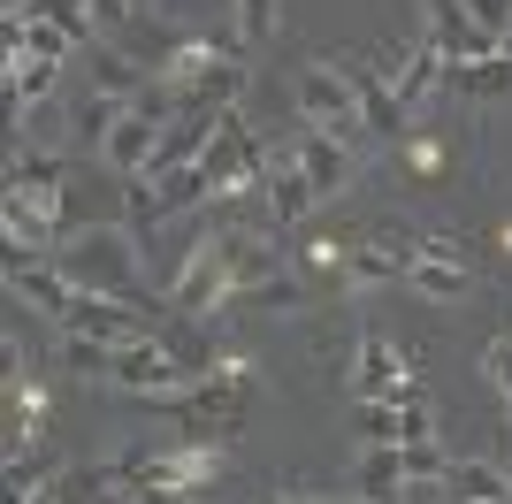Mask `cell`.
<instances>
[{
	"label": "cell",
	"mask_w": 512,
	"mask_h": 504,
	"mask_svg": "<svg viewBox=\"0 0 512 504\" xmlns=\"http://www.w3.org/2000/svg\"><path fill=\"white\" fill-rule=\"evenodd\" d=\"M138 230H77L62 237L54 252V268L77 283V291H100V298H130L138 306Z\"/></svg>",
	"instance_id": "cell-1"
},
{
	"label": "cell",
	"mask_w": 512,
	"mask_h": 504,
	"mask_svg": "<svg viewBox=\"0 0 512 504\" xmlns=\"http://www.w3.org/2000/svg\"><path fill=\"white\" fill-rule=\"evenodd\" d=\"M107 482L115 489H176V497H192V489L214 482V451L207 443H146V451H130V459L107 466Z\"/></svg>",
	"instance_id": "cell-2"
},
{
	"label": "cell",
	"mask_w": 512,
	"mask_h": 504,
	"mask_svg": "<svg viewBox=\"0 0 512 504\" xmlns=\"http://www.w3.org/2000/svg\"><path fill=\"white\" fill-rule=\"evenodd\" d=\"M199 168H207L214 199H222V191H268L260 138L245 130V115H237V107H222V123H214V138H207V153H199Z\"/></svg>",
	"instance_id": "cell-3"
},
{
	"label": "cell",
	"mask_w": 512,
	"mask_h": 504,
	"mask_svg": "<svg viewBox=\"0 0 512 504\" xmlns=\"http://www.w3.org/2000/svg\"><path fill=\"white\" fill-rule=\"evenodd\" d=\"M230 291H237V275H230V260H222V237H199V245L184 252L176 283H169V314L199 321V314H214V306H230Z\"/></svg>",
	"instance_id": "cell-4"
},
{
	"label": "cell",
	"mask_w": 512,
	"mask_h": 504,
	"mask_svg": "<svg viewBox=\"0 0 512 504\" xmlns=\"http://www.w3.org/2000/svg\"><path fill=\"white\" fill-rule=\"evenodd\" d=\"M176 413V428L192 443H207V436H230L237 420H245V382L237 375H199L192 390H176V398H161Z\"/></svg>",
	"instance_id": "cell-5"
},
{
	"label": "cell",
	"mask_w": 512,
	"mask_h": 504,
	"mask_svg": "<svg viewBox=\"0 0 512 504\" xmlns=\"http://www.w3.org/2000/svg\"><path fill=\"white\" fill-rule=\"evenodd\" d=\"M299 115H306L314 130H337V138H344V130H367V123H360V84H352V69L314 62V69L299 77Z\"/></svg>",
	"instance_id": "cell-6"
},
{
	"label": "cell",
	"mask_w": 512,
	"mask_h": 504,
	"mask_svg": "<svg viewBox=\"0 0 512 504\" xmlns=\"http://www.w3.org/2000/svg\"><path fill=\"white\" fill-rule=\"evenodd\" d=\"M69 336H92V344H146L153 321L146 306H130V298H100V291H77L69 298V314H62Z\"/></svg>",
	"instance_id": "cell-7"
},
{
	"label": "cell",
	"mask_w": 512,
	"mask_h": 504,
	"mask_svg": "<svg viewBox=\"0 0 512 504\" xmlns=\"http://www.w3.org/2000/svg\"><path fill=\"white\" fill-rule=\"evenodd\" d=\"M428 39L444 46L451 69H459V62H490V54H497V39L459 8V0H428Z\"/></svg>",
	"instance_id": "cell-8"
},
{
	"label": "cell",
	"mask_w": 512,
	"mask_h": 504,
	"mask_svg": "<svg viewBox=\"0 0 512 504\" xmlns=\"http://www.w3.org/2000/svg\"><path fill=\"white\" fill-rule=\"evenodd\" d=\"M8 291L23 298V306H39V314L62 321L69 314V298H77V283H69L54 260H31V252H8Z\"/></svg>",
	"instance_id": "cell-9"
},
{
	"label": "cell",
	"mask_w": 512,
	"mask_h": 504,
	"mask_svg": "<svg viewBox=\"0 0 512 504\" xmlns=\"http://www.w3.org/2000/svg\"><path fill=\"white\" fill-rule=\"evenodd\" d=\"M62 176H69V168L54 161V153H16V168H8V191H16V199H31L46 222H62Z\"/></svg>",
	"instance_id": "cell-10"
},
{
	"label": "cell",
	"mask_w": 512,
	"mask_h": 504,
	"mask_svg": "<svg viewBox=\"0 0 512 504\" xmlns=\"http://www.w3.org/2000/svg\"><path fill=\"white\" fill-rule=\"evenodd\" d=\"M436 84H451V62H444V46H436V39H421L406 62L390 69V92H398V107H406V115L436 92Z\"/></svg>",
	"instance_id": "cell-11"
},
{
	"label": "cell",
	"mask_w": 512,
	"mask_h": 504,
	"mask_svg": "<svg viewBox=\"0 0 512 504\" xmlns=\"http://www.w3.org/2000/svg\"><path fill=\"white\" fill-rule=\"evenodd\" d=\"M314 207H321V191H314V176H306L299 161H276V168H268V214H276V230L306 222Z\"/></svg>",
	"instance_id": "cell-12"
},
{
	"label": "cell",
	"mask_w": 512,
	"mask_h": 504,
	"mask_svg": "<svg viewBox=\"0 0 512 504\" xmlns=\"http://www.w3.org/2000/svg\"><path fill=\"white\" fill-rule=\"evenodd\" d=\"M444 497L451 504H512V482H505V466H490V459H451Z\"/></svg>",
	"instance_id": "cell-13"
},
{
	"label": "cell",
	"mask_w": 512,
	"mask_h": 504,
	"mask_svg": "<svg viewBox=\"0 0 512 504\" xmlns=\"http://www.w3.org/2000/svg\"><path fill=\"white\" fill-rule=\"evenodd\" d=\"M406 382H413V375H398V344L367 329V336H360V375H352V390H360V398H398Z\"/></svg>",
	"instance_id": "cell-14"
},
{
	"label": "cell",
	"mask_w": 512,
	"mask_h": 504,
	"mask_svg": "<svg viewBox=\"0 0 512 504\" xmlns=\"http://www.w3.org/2000/svg\"><path fill=\"white\" fill-rule=\"evenodd\" d=\"M153 146H161V123H153L146 107H130L123 130L107 138V161L123 168V176H146V168H153Z\"/></svg>",
	"instance_id": "cell-15"
},
{
	"label": "cell",
	"mask_w": 512,
	"mask_h": 504,
	"mask_svg": "<svg viewBox=\"0 0 512 504\" xmlns=\"http://www.w3.org/2000/svg\"><path fill=\"white\" fill-rule=\"evenodd\" d=\"M360 504H406V466H398V443H367V459H360Z\"/></svg>",
	"instance_id": "cell-16"
},
{
	"label": "cell",
	"mask_w": 512,
	"mask_h": 504,
	"mask_svg": "<svg viewBox=\"0 0 512 504\" xmlns=\"http://www.w3.org/2000/svg\"><path fill=\"white\" fill-rule=\"evenodd\" d=\"M352 84H360V123L383 130V138H398L406 130V107H398V92H390L383 69H352Z\"/></svg>",
	"instance_id": "cell-17"
},
{
	"label": "cell",
	"mask_w": 512,
	"mask_h": 504,
	"mask_svg": "<svg viewBox=\"0 0 512 504\" xmlns=\"http://www.w3.org/2000/svg\"><path fill=\"white\" fill-rule=\"evenodd\" d=\"M299 168L314 176V191L329 199V191H344V176H352V161H344L337 146V130H306V146H299Z\"/></svg>",
	"instance_id": "cell-18"
},
{
	"label": "cell",
	"mask_w": 512,
	"mask_h": 504,
	"mask_svg": "<svg viewBox=\"0 0 512 504\" xmlns=\"http://www.w3.org/2000/svg\"><path fill=\"white\" fill-rule=\"evenodd\" d=\"M230 314H306V291L291 283V275H268V283L230 291Z\"/></svg>",
	"instance_id": "cell-19"
},
{
	"label": "cell",
	"mask_w": 512,
	"mask_h": 504,
	"mask_svg": "<svg viewBox=\"0 0 512 504\" xmlns=\"http://www.w3.org/2000/svg\"><path fill=\"white\" fill-rule=\"evenodd\" d=\"M222 260H230L237 291H245V283H268V275H276V252H268V237H260V230H230V237H222Z\"/></svg>",
	"instance_id": "cell-20"
},
{
	"label": "cell",
	"mask_w": 512,
	"mask_h": 504,
	"mask_svg": "<svg viewBox=\"0 0 512 504\" xmlns=\"http://www.w3.org/2000/svg\"><path fill=\"white\" fill-rule=\"evenodd\" d=\"M406 283H413L421 298H436V306H444V298H459V291H467V268H459V260H436V252H413Z\"/></svg>",
	"instance_id": "cell-21"
},
{
	"label": "cell",
	"mask_w": 512,
	"mask_h": 504,
	"mask_svg": "<svg viewBox=\"0 0 512 504\" xmlns=\"http://www.w3.org/2000/svg\"><path fill=\"white\" fill-rule=\"evenodd\" d=\"M8 16H39V23H62L69 39H92V0H8Z\"/></svg>",
	"instance_id": "cell-22"
},
{
	"label": "cell",
	"mask_w": 512,
	"mask_h": 504,
	"mask_svg": "<svg viewBox=\"0 0 512 504\" xmlns=\"http://www.w3.org/2000/svg\"><path fill=\"white\" fill-rule=\"evenodd\" d=\"M451 84H459V92H474V100H497V92H512V54H490V62H459V69H451Z\"/></svg>",
	"instance_id": "cell-23"
},
{
	"label": "cell",
	"mask_w": 512,
	"mask_h": 504,
	"mask_svg": "<svg viewBox=\"0 0 512 504\" xmlns=\"http://www.w3.org/2000/svg\"><path fill=\"white\" fill-rule=\"evenodd\" d=\"M54 92V62H39V54H8V100H46Z\"/></svg>",
	"instance_id": "cell-24"
},
{
	"label": "cell",
	"mask_w": 512,
	"mask_h": 504,
	"mask_svg": "<svg viewBox=\"0 0 512 504\" xmlns=\"http://www.w3.org/2000/svg\"><path fill=\"white\" fill-rule=\"evenodd\" d=\"M398 466H406V489L413 482H436V489H444V474H451V459H444V443H436V436H428V443H398Z\"/></svg>",
	"instance_id": "cell-25"
},
{
	"label": "cell",
	"mask_w": 512,
	"mask_h": 504,
	"mask_svg": "<svg viewBox=\"0 0 512 504\" xmlns=\"http://www.w3.org/2000/svg\"><path fill=\"white\" fill-rule=\"evenodd\" d=\"M398 443H428L436 436V413H428V398H421V382H406V390H398Z\"/></svg>",
	"instance_id": "cell-26"
},
{
	"label": "cell",
	"mask_w": 512,
	"mask_h": 504,
	"mask_svg": "<svg viewBox=\"0 0 512 504\" xmlns=\"http://www.w3.org/2000/svg\"><path fill=\"white\" fill-rule=\"evenodd\" d=\"M276 31V0H237V46H268Z\"/></svg>",
	"instance_id": "cell-27"
},
{
	"label": "cell",
	"mask_w": 512,
	"mask_h": 504,
	"mask_svg": "<svg viewBox=\"0 0 512 504\" xmlns=\"http://www.w3.org/2000/svg\"><path fill=\"white\" fill-rule=\"evenodd\" d=\"M360 436L367 443H398V405L390 398H360Z\"/></svg>",
	"instance_id": "cell-28"
},
{
	"label": "cell",
	"mask_w": 512,
	"mask_h": 504,
	"mask_svg": "<svg viewBox=\"0 0 512 504\" xmlns=\"http://www.w3.org/2000/svg\"><path fill=\"white\" fill-rule=\"evenodd\" d=\"M459 8H467V16L482 23L490 39H505V31H512V0H459Z\"/></svg>",
	"instance_id": "cell-29"
},
{
	"label": "cell",
	"mask_w": 512,
	"mask_h": 504,
	"mask_svg": "<svg viewBox=\"0 0 512 504\" xmlns=\"http://www.w3.org/2000/svg\"><path fill=\"white\" fill-rule=\"evenodd\" d=\"M482 367H490V382H497V390H512V329L490 344V359H482Z\"/></svg>",
	"instance_id": "cell-30"
},
{
	"label": "cell",
	"mask_w": 512,
	"mask_h": 504,
	"mask_svg": "<svg viewBox=\"0 0 512 504\" xmlns=\"http://www.w3.org/2000/svg\"><path fill=\"white\" fill-rule=\"evenodd\" d=\"M115 504H192V497H176V489H123Z\"/></svg>",
	"instance_id": "cell-31"
},
{
	"label": "cell",
	"mask_w": 512,
	"mask_h": 504,
	"mask_svg": "<svg viewBox=\"0 0 512 504\" xmlns=\"http://www.w3.org/2000/svg\"><path fill=\"white\" fill-rule=\"evenodd\" d=\"M497 466H505V482H512V428H505V459H497Z\"/></svg>",
	"instance_id": "cell-32"
},
{
	"label": "cell",
	"mask_w": 512,
	"mask_h": 504,
	"mask_svg": "<svg viewBox=\"0 0 512 504\" xmlns=\"http://www.w3.org/2000/svg\"><path fill=\"white\" fill-rule=\"evenodd\" d=\"M497 54H512V31H505V39H497Z\"/></svg>",
	"instance_id": "cell-33"
},
{
	"label": "cell",
	"mask_w": 512,
	"mask_h": 504,
	"mask_svg": "<svg viewBox=\"0 0 512 504\" xmlns=\"http://www.w3.org/2000/svg\"><path fill=\"white\" fill-rule=\"evenodd\" d=\"M505 428H512V390H505Z\"/></svg>",
	"instance_id": "cell-34"
}]
</instances>
